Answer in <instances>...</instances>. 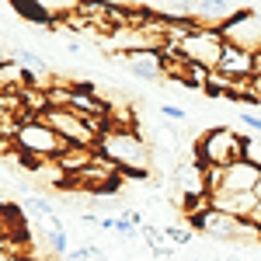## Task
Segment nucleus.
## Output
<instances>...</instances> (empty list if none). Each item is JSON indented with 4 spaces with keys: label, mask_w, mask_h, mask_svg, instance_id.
<instances>
[{
    "label": "nucleus",
    "mask_w": 261,
    "mask_h": 261,
    "mask_svg": "<svg viewBox=\"0 0 261 261\" xmlns=\"http://www.w3.org/2000/svg\"><path fill=\"white\" fill-rule=\"evenodd\" d=\"M161 115L167 122H185V119H188V112H185V108H178V105H161Z\"/></svg>",
    "instance_id": "16"
},
{
    "label": "nucleus",
    "mask_w": 261,
    "mask_h": 261,
    "mask_svg": "<svg viewBox=\"0 0 261 261\" xmlns=\"http://www.w3.org/2000/svg\"><path fill=\"white\" fill-rule=\"evenodd\" d=\"M195 157L202 167H230L244 161V136H237L230 125H213L199 136Z\"/></svg>",
    "instance_id": "2"
},
{
    "label": "nucleus",
    "mask_w": 261,
    "mask_h": 261,
    "mask_svg": "<svg viewBox=\"0 0 261 261\" xmlns=\"http://www.w3.org/2000/svg\"><path fill=\"white\" fill-rule=\"evenodd\" d=\"M14 150H21L28 161H60L63 150H66V140H63L49 122L28 119V122H21Z\"/></svg>",
    "instance_id": "3"
},
{
    "label": "nucleus",
    "mask_w": 261,
    "mask_h": 261,
    "mask_svg": "<svg viewBox=\"0 0 261 261\" xmlns=\"http://www.w3.org/2000/svg\"><path fill=\"white\" fill-rule=\"evenodd\" d=\"M209 209L251 223L254 209H258V195H254V192H244V195H233V192H213V195H209Z\"/></svg>",
    "instance_id": "9"
},
{
    "label": "nucleus",
    "mask_w": 261,
    "mask_h": 261,
    "mask_svg": "<svg viewBox=\"0 0 261 261\" xmlns=\"http://www.w3.org/2000/svg\"><path fill=\"white\" fill-rule=\"evenodd\" d=\"M254 195H258V202H261V181H258V188H254Z\"/></svg>",
    "instance_id": "20"
},
{
    "label": "nucleus",
    "mask_w": 261,
    "mask_h": 261,
    "mask_svg": "<svg viewBox=\"0 0 261 261\" xmlns=\"http://www.w3.org/2000/svg\"><path fill=\"white\" fill-rule=\"evenodd\" d=\"M4 56H7V63H18L21 70H28V73H35V77H45V70H49V66H45V60H42L39 53H32V49H21V45H14V49H11V45H7V53H4Z\"/></svg>",
    "instance_id": "12"
},
{
    "label": "nucleus",
    "mask_w": 261,
    "mask_h": 261,
    "mask_svg": "<svg viewBox=\"0 0 261 261\" xmlns=\"http://www.w3.org/2000/svg\"><path fill=\"white\" fill-rule=\"evenodd\" d=\"M188 261H202V258H188Z\"/></svg>",
    "instance_id": "21"
},
{
    "label": "nucleus",
    "mask_w": 261,
    "mask_h": 261,
    "mask_svg": "<svg viewBox=\"0 0 261 261\" xmlns=\"http://www.w3.org/2000/svg\"><path fill=\"white\" fill-rule=\"evenodd\" d=\"M39 237L45 241V247H49L53 254H70V251H66V230H63V226H60L56 220L49 223V226H42V230H39Z\"/></svg>",
    "instance_id": "13"
},
{
    "label": "nucleus",
    "mask_w": 261,
    "mask_h": 261,
    "mask_svg": "<svg viewBox=\"0 0 261 261\" xmlns=\"http://www.w3.org/2000/svg\"><path fill=\"white\" fill-rule=\"evenodd\" d=\"M216 73H223L226 81H247V77H254V56L244 53V49H237V45H226L223 63H220Z\"/></svg>",
    "instance_id": "11"
},
{
    "label": "nucleus",
    "mask_w": 261,
    "mask_h": 261,
    "mask_svg": "<svg viewBox=\"0 0 261 261\" xmlns=\"http://www.w3.org/2000/svg\"><path fill=\"white\" fill-rule=\"evenodd\" d=\"M254 105H261V77H254Z\"/></svg>",
    "instance_id": "19"
},
{
    "label": "nucleus",
    "mask_w": 261,
    "mask_h": 261,
    "mask_svg": "<svg viewBox=\"0 0 261 261\" xmlns=\"http://www.w3.org/2000/svg\"><path fill=\"white\" fill-rule=\"evenodd\" d=\"M164 237L171 244H192V230L188 226H164Z\"/></svg>",
    "instance_id": "15"
},
{
    "label": "nucleus",
    "mask_w": 261,
    "mask_h": 261,
    "mask_svg": "<svg viewBox=\"0 0 261 261\" xmlns=\"http://www.w3.org/2000/svg\"><path fill=\"white\" fill-rule=\"evenodd\" d=\"M24 205H28V213H35V216H49V220H53V202L45 199L42 192L28 195V199H24Z\"/></svg>",
    "instance_id": "14"
},
{
    "label": "nucleus",
    "mask_w": 261,
    "mask_h": 261,
    "mask_svg": "<svg viewBox=\"0 0 261 261\" xmlns=\"http://www.w3.org/2000/svg\"><path fill=\"white\" fill-rule=\"evenodd\" d=\"M42 122H49L56 133H60L66 146H87V150H98V136L91 133V125L87 119H81L77 112H70V108H49Z\"/></svg>",
    "instance_id": "7"
},
{
    "label": "nucleus",
    "mask_w": 261,
    "mask_h": 261,
    "mask_svg": "<svg viewBox=\"0 0 261 261\" xmlns=\"http://www.w3.org/2000/svg\"><path fill=\"white\" fill-rule=\"evenodd\" d=\"M192 226H195L199 233H205V237H213V241H237V244L258 241L261 244V230L254 226V223L237 220V216H226V213H216V209L199 213V216L192 220Z\"/></svg>",
    "instance_id": "4"
},
{
    "label": "nucleus",
    "mask_w": 261,
    "mask_h": 261,
    "mask_svg": "<svg viewBox=\"0 0 261 261\" xmlns=\"http://www.w3.org/2000/svg\"><path fill=\"white\" fill-rule=\"evenodd\" d=\"M140 233H143V241L150 244V247H161L164 230H157V226H140Z\"/></svg>",
    "instance_id": "17"
},
{
    "label": "nucleus",
    "mask_w": 261,
    "mask_h": 261,
    "mask_svg": "<svg viewBox=\"0 0 261 261\" xmlns=\"http://www.w3.org/2000/svg\"><path fill=\"white\" fill-rule=\"evenodd\" d=\"M108 63L122 66L125 73H133L140 81H164L167 77V66H164L161 53H112Z\"/></svg>",
    "instance_id": "8"
},
{
    "label": "nucleus",
    "mask_w": 261,
    "mask_h": 261,
    "mask_svg": "<svg viewBox=\"0 0 261 261\" xmlns=\"http://www.w3.org/2000/svg\"><path fill=\"white\" fill-rule=\"evenodd\" d=\"M241 122L247 125V129H254V133H261V119H258V115H251V112H244V115H241Z\"/></svg>",
    "instance_id": "18"
},
{
    "label": "nucleus",
    "mask_w": 261,
    "mask_h": 261,
    "mask_svg": "<svg viewBox=\"0 0 261 261\" xmlns=\"http://www.w3.org/2000/svg\"><path fill=\"white\" fill-rule=\"evenodd\" d=\"M223 53H226V42H223L220 32L213 28H195L188 39L178 42V56L192 66H205L209 73H216L223 63Z\"/></svg>",
    "instance_id": "5"
},
{
    "label": "nucleus",
    "mask_w": 261,
    "mask_h": 261,
    "mask_svg": "<svg viewBox=\"0 0 261 261\" xmlns=\"http://www.w3.org/2000/svg\"><path fill=\"white\" fill-rule=\"evenodd\" d=\"M98 153L108 157L129 178H146L150 164H153V153H150L146 140L136 129H115V125H108V133L98 140Z\"/></svg>",
    "instance_id": "1"
},
{
    "label": "nucleus",
    "mask_w": 261,
    "mask_h": 261,
    "mask_svg": "<svg viewBox=\"0 0 261 261\" xmlns=\"http://www.w3.org/2000/svg\"><path fill=\"white\" fill-rule=\"evenodd\" d=\"M261 181V167L251 161H237L223 171V188L220 192H233V195H244V192H254Z\"/></svg>",
    "instance_id": "10"
},
{
    "label": "nucleus",
    "mask_w": 261,
    "mask_h": 261,
    "mask_svg": "<svg viewBox=\"0 0 261 261\" xmlns=\"http://www.w3.org/2000/svg\"><path fill=\"white\" fill-rule=\"evenodd\" d=\"M220 35H223L226 45H237V49L251 53V56H261V14L258 11L244 7L230 24L220 28Z\"/></svg>",
    "instance_id": "6"
}]
</instances>
